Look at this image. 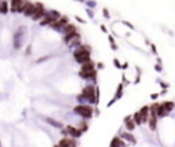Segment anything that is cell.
I'll use <instances>...</instances> for the list:
<instances>
[{"instance_id":"6da1fadb","label":"cell","mask_w":175,"mask_h":147,"mask_svg":"<svg viewBox=\"0 0 175 147\" xmlns=\"http://www.w3.org/2000/svg\"><path fill=\"white\" fill-rule=\"evenodd\" d=\"M74 58H75V61L81 65L89 62L90 61V48L88 46H81L74 52Z\"/></svg>"},{"instance_id":"7a4b0ae2","label":"cell","mask_w":175,"mask_h":147,"mask_svg":"<svg viewBox=\"0 0 175 147\" xmlns=\"http://www.w3.org/2000/svg\"><path fill=\"white\" fill-rule=\"evenodd\" d=\"M84 98L88 99L90 103H97L96 102V87H93V85L85 87L82 91V95H79L78 99H84Z\"/></svg>"},{"instance_id":"3957f363","label":"cell","mask_w":175,"mask_h":147,"mask_svg":"<svg viewBox=\"0 0 175 147\" xmlns=\"http://www.w3.org/2000/svg\"><path fill=\"white\" fill-rule=\"evenodd\" d=\"M74 113L82 115L85 118H90L93 115V109L90 106H88V104H79V106H75L74 107Z\"/></svg>"},{"instance_id":"277c9868","label":"cell","mask_w":175,"mask_h":147,"mask_svg":"<svg viewBox=\"0 0 175 147\" xmlns=\"http://www.w3.org/2000/svg\"><path fill=\"white\" fill-rule=\"evenodd\" d=\"M44 15H45V8L41 3H36V8H34V12H33L32 18L34 21H38V19H43Z\"/></svg>"},{"instance_id":"5b68a950","label":"cell","mask_w":175,"mask_h":147,"mask_svg":"<svg viewBox=\"0 0 175 147\" xmlns=\"http://www.w3.org/2000/svg\"><path fill=\"white\" fill-rule=\"evenodd\" d=\"M34 8H36V4L30 3V1H23V4H22V12L26 17H32L33 12H34Z\"/></svg>"},{"instance_id":"8992f818","label":"cell","mask_w":175,"mask_h":147,"mask_svg":"<svg viewBox=\"0 0 175 147\" xmlns=\"http://www.w3.org/2000/svg\"><path fill=\"white\" fill-rule=\"evenodd\" d=\"M67 24H68V18H67V17H62V18H59L57 21L52 22L49 26H51L52 29H56V30H59V29H63V28H65Z\"/></svg>"},{"instance_id":"52a82bcc","label":"cell","mask_w":175,"mask_h":147,"mask_svg":"<svg viewBox=\"0 0 175 147\" xmlns=\"http://www.w3.org/2000/svg\"><path fill=\"white\" fill-rule=\"evenodd\" d=\"M148 124H149V128L152 129V131H155V129H156V124H157V113H156V111L150 110Z\"/></svg>"},{"instance_id":"ba28073f","label":"cell","mask_w":175,"mask_h":147,"mask_svg":"<svg viewBox=\"0 0 175 147\" xmlns=\"http://www.w3.org/2000/svg\"><path fill=\"white\" fill-rule=\"evenodd\" d=\"M23 0H11V11L12 12H22Z\"/></svg>"},{"instance_id":"9c48e42d","label":"cell","mask_w":175,"mask_h":147,"mask_svg":"<svg viewBox=\"0 0 175 147\" xmlns=\"http://www.w3.org/2000/svg\"><path fill=\"white\" fill-rule=\"evenodd\" d=\"M139 114H141V118H142V124L148 122L149 114H150V107L149 106H142V109L139 110Z\"/></svg>"},{"instance_id":"30bf717a","label":"cell","mask_w":175,"mask_h":147,"mask_svg":"<svg viewBox=\"0 0 175 147\" xmlns=\"http://www.w3.org/2000/svg\"><path fill=\"white\" fill-rule=\"evenodd\" d=\"M66 129H67V132L71 135V136H74V137H79L81 135H82V129H77V128H74V126H71V125H67L66 126Z\"/></svg>"},{"instance_id":"8fae6325","label":"cell","mask_w":175,"mask_h":147,"mask_svg":"<svg viewBox=\"0 0 175 147\" xmlns=\"http://www.w3.org/2000/svg\"><path fill=\"white\" fill-rule=\"evenodd\" d=\"M59 146L60 147H77V144H75L74 140L65 137V139H62L60 142H59Z\"/></svg>"},{"instance_id":"7c38bea8","label":"cell","mask_w":175,"mask_h":147,"mask_svg":"<svg viewBox=\"0 0 175 147\" xmlns=\"http://www.w3.org/2000/svg\"><path fill=\"white\" fill-rule=\"evenodd\" d=\"M125 122H126V128L129 129V131H133V129L136 128V121L134 120H131V115H127L125 118Z\"/></svg>"},{"instance_id":"4fadbf2b","label":"cell","mask_w":175,"mask_h":147,"mask_svg":"<svg viewBox=\"0 0 175 147\" xmlns=\"http://www.w3.org/2000/svg\"><path fill=\"white\" fill-rule=\"evenodd\" d=\"M93 70H96V69H94V63L92 61L84 63L82 68H81V72H93Z\"/></svg>"},{"instance_id":"5bb4252c","label":"cell","mask_w":175,"mask_h":147,"mask_svg":"<svg viewBox=\"0 0 175 147\" xmlns=\"http://www.w3.org/2000/svg\"><path fill=\"white\" fill-rule=\"evenodd\" d=\"M163 107H164V110H166V113H171L172 110H174V107H175V103L174 102H171V101H167V102H163Z\"/></svg>"},{"instance_id":"9a60e30c","label":"cell","mask_w":175,"mask_h":147,"mask_svg":"<svg viewBox=\"0 0 175 147\" xmlns=\"http://www.w3.org/2000/svg\"><path fill=\"white\" fill-rule=\"evenodd\" d=\"M79 76L82 77V79H92L94 80L96 79V70H93V72H79Z\"/></svg>"},{"instance_id":"2e32d148","label":"cell","mask_w":175,"mask_h":147,"mask_svg":"<svg viewBox=\"0 0 175 147\" xmlns=\"http://www.w3.org/2000/svg\"><path fill=\"white\" fill-rule=\"evenodd\" d=\"M78 32H73V33H68V35H65V37H63V40H65V43H71V40H74L75 37H78Z\"/></svg>"},{"instance_id":"e0dca14e","label":"cell","mask_w":175,"mask_h":147,"mask_svg":"<svg viewBox=\"0 0 175 147\" xmlns=\"http://www.w3.org/2000/svg\"><path fill=\"white\" fill-rule=\"evenodd\" d=\"M110 147H125V143L122 142V139L119 136L114 137L112 139V142H111V146Z\"/></svg>"},{"instance_id":"ac0fdd59","label":"cell","mask_w":175,"mask_h":147,"mask_svg":"<svg viewBox=\"0 0 175 147\" xmlns=\"http://www.w3.org/2000/svg\"><path fill=\"white\" fill-rule=\"evenodd\" d=\"M121 137H122V139H126V140H129V142H131L133 144H136V143H137L136 137L133 136V135H130V133H127V132L122 133V135H121Z\"/></svg>"},{"instance_id":"d6986e66","label":"cell","mask_w":175,"mask_h":147,"mask_svg":"<svg viewBox=\"0 0 175 147\" xmlns=\"http://www.w3.org/2000/svg\"><path fill=\"white\" fill-rule=\"evenodd\" d=\"M63 30H65V35H68V33H73V32H77L75 26L71 25V24H67V25L63 28Z\"/></svg>"},{"instance_id":"ffe728a7","label":"cell","mask_w":175,"mask_h":147,"mask_svg":"<svg viewBox=\"0 0 175 147\" xmlns=\"http://www.w3.org/2000/svg\"><path fill=\"white\" fill-rule=\"evenodd\" d=\"M8 3L7 1H0V14H7Z\"/></svg>"},{"instance_id":"44dd1931","label":"cell","mask_w":175,"mask_h":147,"mask_svg":"<svg viewBox=\"0 0 175 147\" xmlns=\"http://www.w3.org/2000/svg\"><path fill=\"white\" fill-rule=\"evenodd\" d=\"M133 120L136 121L137 125H141V124H142V118H141V114H139V111H137V113H134V114H133Z\"/></svg>"},{"instance_id":"7402d4cb","label":"cell","mask_w":175,"mask_h":147,"mask_svg":"<svg viewBox=\"0 0 175 147\" xmlns=\"http://www.w3.org/2000/svg\"><path fill=\"white\" fill-rule=\"evenodd\" d=\"M122 95H123V85H122V84H119L118 90H116V95H115L114 99H115V101H116V99H121Z\"/></svg>"},{"instance_id":"603a6c76","label":"cell","mask_w":175,"mask_h":147,"mask_svg":"<svg viewBox=\"0 0 175 147\" xmlns=\"http://www.w3.org/2000/svg\"><path fill=\"white\" fill-rule=\"evenodd\" d=\"M46 122H49L52 126H56V128H62V124H60V122L55 121V120H52V118H46Z\"/></svg>"},{"instance_id":"cb8c5ba5","label":"cell","mask_w":175,"mask_h":147,"mask_svg":"<svg viewBox=\"0 0 175 147\" xmlns=\"http://www.w3.org/2000/svg\"><path fill=\"white\" fill-rule=\"evenodd\" d=\"M114 65H115V66H116L118 69H122V65L119 63V61H118V59H114Z\"/></svg>"},{"instance_id":"d4e9b609","label":"cell","mask_w":175,"mask_h":147,"mask_svg":"<svg viewBox=\"0 0 175 147\" xmlns=\"http://www.w3.org/2000/svg\"><path fill=\"white\" fill-rule=\"evenodd\" d=\"M155 70H156V72H161V70H163V69H161V65L157 63L156 66H155Z\"/></svg>"},{"instance_id":"484cf974","label":"cell","mask_w":175,"mask_h":147,"mask_svg":"<svg viewBox=\"0 0 175 147\" xmlns=\"http://www.w3.org/2000/svg\"><path fill=\"white\" fill-rule=\"evenodd\" d=\"M103 12H104V17H105V18H110V14H108V10H107V8H104Z\"/></svg>"},{"instance_id":"4316f807","label":"cell","mask_w":175,"mask_h":147,"mask_svg":"<svg viewBox=\"0 0 175 147\" xmlns=\"http://www.w3.org/2000/svg\"><path fill=\"white\" fill-rule=\"evenodd\" d=\"M123 24H125V25L127 26V28H130V29H134V26H133L131 24H130V22H126V21H125V22H123Z\"/></svg>"},{"instance_id":"83f0119b","label":"cell","mask_w":175,"mask_h":147,"mask_svg":"<svg viewBox=\"0 0 175 147\" xmlns=\"http://www.w3.org/2000/svg\"><path fill=\"white\" fill-rule=\"evenodd\" d=\"M150 98H152V99H157V98H159V93H152Z\"/></svg>"},{"instance_id":"f1b7e54d","label":"cell","mask_w":175,"mask_h":147,"mask_svg":"<svg viewBox=\"0 0 175 147\" xmlns=\"http://www.w3.org/2000/svg\"><path fill=\"white\" fill-rule=\"evenodd\" d=\"M152 52H153V54H156V47H155V44H152Z\"/></svg>"},{"instance_id":"f546056e","label":"cell","mask_w":175,"mask_h":147,"mask_svg":"<svg viewBox=\"0 0 175 147\" xmlns=\"http://www.w3.org/2000/svg\"><path fill=\"white\" fill-rule=\"evenodd\" d=\"M101 30H103V32H107V28H105L104 25H101Z\"/></svg>"},{"instance_id":"4dcf8cb0","label":"cell","mask_w":175,"mask_h":147,"mask_svg":"<svg viewBox=\"0 0 175 147\" xmlns=\"http://www.w3.org/2000/svg\"><path fill=\"white\" fill-rule=\"evenodd\" d=\"M127 66H129V65H127V63H125V65H122V69H127Z\"/></svg>"},{"instance_id":"1f68e13d","label":"cell","mask_w":175,"mask_h":147,"mask_svg":"<svg viewBox=\"0 0 175 147\" xmlns=\"http://www.w3.org/2000/svg\"><path fill=\"white\" fill-rule=\"evenodd\" d=\"M89 3V6H92V7H94V1H88Z\"/></svg>"},{"instance_id":"d6a6232c","label":"cell","mask_w":175,"mask_h":147,"mask_svg":"<svg viewBox=\"0 0 175 147\" xmlns=\"http://www.w3.org/2000/svg\"><path fill=\"white\" fill-rule=\"evenodd\" d=\"M77 21H79V22H85L82 18H79V17H77Z\"/></svg>"},{"instance_id":"836d02e7","label":"cell","mask_w":175,"mask_h":147,"mask_svg":"<svg viewBox=\"0 0 175 147\" xmlns=\"http://www.w3.org/2000/svg\"><path fill=\"white\" fill-rule=\"evenodd\" d=\"M77 1H84V0H77Z\"/></svg>"},{"instance_id":"e575fe53","label":"cell","mask_w":175,"mask_h":147,"mask_svg":"<svg viewBox=\"0 0 175 147\" xmlns=\"http://www.w3.org/2000/svg\"><path fill=\"white\" fill-rule=\"evenodd\" d=\"M55 147H60V146H59V144H57V146H55Z\"/></svg>"},{"instance_id":"d590c367","label":"cell","mask_w":175,"mask_h":147,"mask_svg":"<svg viewBox=\"0 0 175 147\" xmlns=\"http://www.w3.org/2000/svg\"><path fill=\"white\" fill-rule=\"evenodd\" d=\"M0 147H1V144H0Z\"/></svg>"}]
</instances>
